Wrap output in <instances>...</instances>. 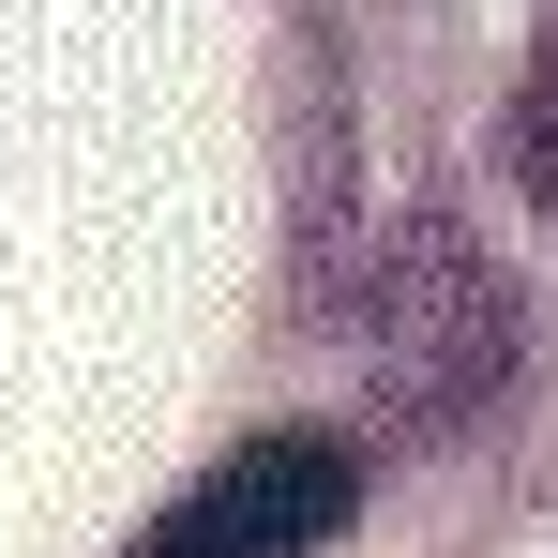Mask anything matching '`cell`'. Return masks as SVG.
I'll list each match as a JSON object with an SVG mask.
<instances>
[{
    "mask_svg": "<svg viewBox=\"0 0 558 558\" xmlns=\"http://www.w3.org/2000/svg\"><path fill=\"white\" fill-rule=\"evenodd\" d=\"M348 513H363V453L317 438V423H272V438L196 468L182 498L136 529V558H332Z\"/></svg>",
    "mask_w": 558,
    "mask_h": 558,
    "instance_id": "obj_1",
    "label": "cell"
},
{
    "mask_svg": "<svg viewBox=\"0 0 558 558\" xmlns=\"http://www.w3.org/2000/svg\"><path fill=\"white\" fill-rule=\"evenodd\" d=\"M377 377L423 423H453V408H483L513 377V302H498L468 227H408L392 242V272H377Z\"/></svg>",
    "mask_w": 558,
    "mask_h": 558,
    "instance_id": "obj_2",
    "label": "cell"
},
{
    "mask_svg": "<svg viewBox=\"0 0 558 558\" xmlns=\"http://www.w3.org/2000/svg\"><path fill=\"white\" fill-rule=\"evenodd\" d=\"M513 182H529V211L558 227V15H544V46H529V76H513Z\"/></svg>",
    "mask_w": 558,
    "mask_h": 558,
    "instance_id": "obj_3",
    "label": "cell"
}]
</instances>
